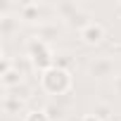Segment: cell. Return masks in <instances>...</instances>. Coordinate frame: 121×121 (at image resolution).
Here are the masks:
<instances>
[{"mask_svg":"<svg viewBox=\"0 0 121 121\" xmlns=\"http://www.w3.org/2000/svg\"><path fill=\"white\" fill-rule=\"evenodd\" d=\"M90 114H95L100 121H109V116H112V107H109L107 102H95Z\"/></svg>","mask_w":121,"mask_h":121,"instance_id":"obj_12","label":"cell"},{"mask_svg":"<svg viewBox=\"0 0 121 121\" xmlns=\"http://www.w3.org/2000/svg\"><path fill=\"white\" fill-rule=\"evenodd\" d=\"M90 22H93L90 12H88V10H83V7H78V12H76V14H74L71 19H67L64 24H67L69 29H76V31L81 33V31H83V29H86V26H88Z\"/></svg>","mask_w":121,"mask_h":121,"instance_id":"obj_9","label":"cell"},{"mask_svg":"<svg viewBox=\"0 0 121 121\" xmlns=\"http://www.w3.org/2000/svg\"><path fill=\"white\" fill-rule=\"evenodd\" d=\"M14 10H17V17H19L22 24H38V26L43 24V12H45V7H43L40 3H33V0H29V3L17 5Z\"/></svg>","mask_w":121,"mask_h":121,"instance_id":"obj_4","label":"cell"},{"mask_svg":"<svg viewBox=\"0 0 121 121\" xmlns=\"http://www.w3.org/2000/svg\"><path fill=\"white\" fill-rule=\"evenodd\" d=\"M78 3H69V0H62V3H57L52 10H55V14L59 17V19H62V22H67V19H71L76 12H78Z\"/></svg>","mask_w":121,"mask_h":121,"instance_id":"obj_11","label":"cell"},{"mask_svg":"<svg viewBox=\"0 0 121 121\" xmlns=\"http://www.w3.org/2000/svg\"><path fill=\"white\" fill-rule=\"evenodd\" d=\"M5 95H12V97H19V100H24V102H26V97L31 95V88L24 83V86H19V88H14V90H7Z\"/></svg>","mask_w":121,"mask_h":121,"instance_id":"obj_15","label":"cell"},{"mask_svg":"<svg viewBox=\"0 0 121 121\" xmlns=\"http://www.w3.org/2000/svg\"><path fill=\"white\" fill-rule=\"evenodd\" d=\"M17 29H19V17L17 14H10V12L0 14V33H3L5 38H10Z\"/></svg>","mask_w":121,"mask_h":121,"instance_id":"obj_10","label":"cell"},{"mask_svg":"<svg viewBox=\"0 0 121 121\" xmlns=\"http://www.w3.org/2000/svg\"><path fill=\"white\" fill-rule=\"evenodd\" d=\"M48 114H50V119L52 121H57V119H62V109H59V107H52V104H48V107H43Z\"/></svg>","mask_w":121,"mask_h":121,"instance_id":"obj_17","label":"cell"},{"mask_svg":"<svg viewBox=\"0 0 121 121\" xmlns=\"http://www.w3.org/2000/svg\"><path fill=\"white\" fill-rule=\"evenodd\" d=\"M40 88H43L48 95H55V97L67 95V93L74 88V76H71V71H67V69L52 67V69H48V71L40 74Z\"/></svg>","mask_w":121,"mask_h":121,"instance_id":"obj_2","label":"cell"},{"mask_svg":"<svg viewBox=\"0 0 121 121\" xmlns=\"http://www.w3.org/2000/svg\"><path fill=\"white\" fill-rule=\"evenodd\" d=\"M112 88H114V93L121 97V74H116V76L112 78Z\"/></svg>","mask_w":121,"mask_h":121,"instance_id":"obj_18","label":"cell"},{"mask_svg":"<svg viewBox=\"0 0 121 121\" xmlns=\"http://www.w3.org/2000/svg\"><path fill=\"white\" fill-rule=\"evenodd\" d=\"M78 121H100V119H97L95 114H83V116H81Z\"/></svg>","mask_w":121,"mask_h":121,"instance_id":"obj_19","label":"cell"},{"mask_svg":"<svg viewBox=\"0 0 121 121\" xmlns=\"http://www.w3.org/2000/svg\"><path fill=\"white\" fill-rule=\"evenodd\" d=\"M78 38H81V43L83 45H88V48H95V45H100L104 38H107V29H104V24H100V22H90L81 33H78Z\"/></svg>","mask_w":121,"mask_h":121,"instance_id":"obj_5","label":"cell"},{"mask_svg":"<svg viewBox=\"0 0 121 121\" xmlns=\"http://www.w3.org/2000/svg\"><path fill=\"white\" fill-rule=\"evenodd\" d=\"M71 64H74V57H71V55H67V52H57V57H55V67L71 71Z\"/></svg>","mask_w":121,"mask_h":121,"instance_id":"obj_14","label":"cell"},{"mask_svg":"<svg viewBox=\"0 0 121 121\" xmlns=\"http://www.w3.org/2000/svg\"><path fill=\"white\" fill-rule=\"evenodd\" d=\"M119 10H121V3H119Z\"/></svg>","mask_w":121,"mask_h":121,"instance_id":"obj_20","label":"cell"},{"mask_svg":"<svg viewBox=\"0 0 121 121\" xmlns=\"http://www.w3.org/2000/svg\"><path fill=\"white\" fill-rule=\"evenodd\" d=\"M22 121H52V119H50V114L45 109H29Z\"/></svg>","mask_w":121,"mask_h":121,"instance_id":"obj_13","label":"cell"},{"mask_svg":"<svg viewBox=\"0 0 121 121\" xmlns=\"http://www.w3.org/2000/svg\"><path fill=\"white\" fill-rule=\"evenodd\" d=\"M26 55H29L31 67H33L36 71H40V74L55 67L57 52L50 48V43H45V40H40V38H36V36L29 38V43H26Z\"/></svg>","mask_w":121,"mask_h":121,"instance_id":"obj_1","label":"cell"},{"mask_svg":"<svg viewBox=\"0 0 121 121\" xmlns=\"http://www.w3.org/2000/svg\"><path fill=\"white\" fill-rule=\"evenodd\" d=\"M12 67H14L12 57H7V52H3V57H0V76H5V74H7Z\"/></svg>","mask_w":121,"mask_h":121,"instance_id":"obj_16","label":"cell"},{"mask_svg":"<svg viewBox=\"0 0 121 121\" xmlns=\"http://www.w3.org/2000/svg\"><path fill=\"white\" fill-rule=\"evenodd\" d=\"M0 109H3L5 114H10V116L26 114V102L19 100V97H12V95H3V100H0Z\"/></svg>","mask_w":121,"mask_h":121,"instance_id":"obj_7","label":"cell"},{"mask_svg":"<svg viewBox=\"0 0 121 121\" xmlns=\"http://www.w3.org/2000/svg\"><path fill=\"white\" fill-rule=\"evenodd\" d=\"M88 76L95 78V81H104V78H114V59L107 57V55H100V57H93L90 62H88Z\"/></svg>","mask_w":121,"mask_h":121,"instance_id":"obj_3","label":"cell"},{"mask_svg":"<svg viewBox=\"0 0 121 121\" xmlns=\"http://www.w3.org/2000/svg\"><path fill=\"white\" fill-rule=\"evenodd\" d=\"M59 31H62V26L59 24H50V22H43L38 29H36V38H40V40H45V43H50V40H55L57 36H59Z\"/></svg>","mask_w":121,"mask_h":121,"instance_id":"obj_8","label":"cell"},{"mask_svg":"<svg viewBox=\"0 0 121 121\" xmlns=\"http://www.w3.org/2000/svg\"><path fill=\"white\" fill-rule=\"evenodd\" d=\"M0 83H3L5 93H7V90H14V88H19V86L26 83V74H24V69H22L19 64H14L5 76H0Z\"/></svg>","mask_w":121,"mask_h":121,"instance_id":"obj_6","label":"cell"}]
</instances>
